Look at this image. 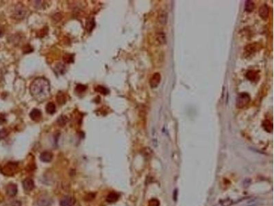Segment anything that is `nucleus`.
<instances>
[{
    "mask_svg": "<svg viewBox=\"0 0 274 206\" xmlns=\"http://www.w3.org/2000/svg\"><path fill=\"white\" fill-rule=\"evenodd\" d=\"M54 72L56 74L63 75V74H65V72H66L67 67H66V66H65V65L63 64V63H58L55 66L54 69Z\"/></svg>",
    "mask_w": 274,
    "mask_h": 206,
    "instance_id": "obj_14",
    "label": "nucleus"
},
{
    "mask_svg": "<svg viewBox=\"0 0 274 206\" xmlns=\"http://www.w3.org/2000/svg\"><path fill=\"white\" fill-rule=\"evenodd\" d=\"M30 117L32 120L38 122V121H39L42 117L41 111L38 109H32L30 113Z\"/></svg>",
    "mask_w": 274,
    "mask_h": 206,
    "instance_id": "obj_9",
    "label": "nucleus"
},
{
    "mask_svg": "<svg viewBox=\"0 0 274 206\" xmlns=\"http://www.w3.org/2000/svg\"><path fill=\"white\" fill-rule=\"evenodd\" d=\"M11 206H22V203L19 201H15L11 204Z\"/></svg>",
    "mask_w": 274,
    "mask_h": 206,
    "instance_id": "obj_32",
    "label": "nucleus"
},
{
    "mask_svg": "<svg viewBox=\"0 0 274 206\" xmlns=\"http://www.w3.org/2000/svg\"><path fill=\"white\" fill-rule=\"evenodd\" d=\"M52 200L48 197H41L38 199V206H51Z\"/></svg>",
    "mask_w": 274,
    "mask_h": 206,
    "instance_id": "obj_10",
    "label": "nucleus"
},
{
    "mask_svg": "<svg viewBox=\"0 0 274 206\" xmlns=\"http://www.w3.org/2000/svg\"><path fill=\"white\" fill-rule=\"evenodd\" d=\"M232 203V201L231 200H225V201H223V203H222L223 206H229V205Z\"/></svg>",
    "mask_w": 274,
    "mask_h": 206,
    "instance_id": "obj_30",
    "label": "nucleus"
},
{
    "mask_svg": "<svg viewBox=\"0 0 274 206\" xmlns=\"http://www.w3.org/2000/svg\"><path fill=\"white\" fill-rule=\"evenodd\" d=\"M74 54H65L63 55V60L65 63H67V64H69V63H73L74 62Z\"/></svg>",
    "mask_w": 274,
    "mask_h": 206,
    "instance_id": "obj_24",
    "label": "nucleus"
},
{
    "mask_svg": "<svg viewBox=\"0 0 274 206\" xmlns=\"http://www.w3.org/2000/svg\"><path fill=\"white\" fill-rule=\"evenodd\" d=\"M160 202L158 199H152L149 202V206H159Z\"/></svg>",
    "mask_w": 274,
    "mask_h": 206,
    "instance_id": "obj_29",
    "label": "nucleus"
},
{
    "mask_svg": "<svg viewBox=\"0 0 274 206\" xmlns=\"http://www.w3.org/2000/svg\"><path fill=\"white\" fill-rule=\"evenodd\" d=\"M161 76L160 74V73H155V74H153V76H152V78H150V86H151L152 88H155L157 87L158 85L160 84L161 82Z\"/></svg>",
    "mask_w": 274,
    "mask_h": 206,
    "instance_id": "obj_5",
    "label": "nucleus"
},
{
    "mask_svg": "<svg viewBox=\"0 0 274 206\" xmlns=\"http://www.w3.org/2000/svg\"><path fill=\"white\" fill-rule=\"evenodd\" d=\"M254 8H255V4H254V1H250V0H248V1H245V9L247 12H252L254 10Z\"/></svg>",
    "mask_w": 274,
    "mask_h": 206,
    "instance_id": "obj_25",
    "label": "nucleus"
},
{
    "mask_svg": "<svg viewBox=\"0 0 274 206\" xmlns=\"http://www.w3.org/2000/svg\"><path fill=\"white\" fill-rule=\"evenodd\" d=\"M262 126L265 128V130L267 132H272L273 131V124L271 121L269 120H265L262 122Z\"/></svg>",
    "mask_w": 274,
    "mask_h": 206,
    "instance_id": "obj_23",
    "label": "nucleus"
},
{
    "mask_svg": "<svg viewBox=\"0 0 274 206\" xmlns=\"http://www.w3.org/2000/svg\"><path fill=\"white\" fill-rule=\"evenodd\" d=\"M177 189H175L174 190V192H173V199H174V201H176V200H177Z\"/></svg>",
    "mask_w": 274,
    "mask_h": 206,
    "instance_id": "obj_33",
    "label": "nucleus"
},
{
    "mask_svg": "<svg viewBox=\"0 0 274 206\" xmlns=\"http://www.w3.org/2000/svg\"><path fill=\"white\" fill-rule=\"evenodd\" d=\"M17 167H18V164L17 163L10 161L3 166L1 172L3 175H7V176H12L16 172Z\"/></svg>",
    "mask_w": 274,
    "mask_h": 206,
    "instance_id": "obj_2",
    "label": "nucleus"
},
{
    "mask_svg": "<svg viewBox=\"0 0 274 206\" xmlns=\"http://www.w3.org/2000/svg\"><path fill=\"white\" fill-rule=\"evenodd\" d=\"M259 15L262 19H267L269 16V8L267 5H262L259 9Z\"/></svg>",
    "mask_w": 274,
    "mask_h": 206,
    "instance_id": "obj_7",
    "label": "nucleus"
},
{
    "mask_svg": "<svg viewBox=\"0 0 274 206\" xmlns=\"http://www.w3.org/2000/svg\"><path fill=\"white\" fill-rule=\"evenodd\" d=\"M23 186L25 190L26 191H31L34 188V181L30 178L26 179L23 182Z\"/></svg>",
    "mask_w": 274,
    "mask_h": 206,
    "instance_id": "obj_11",
    "label": "nucleus"
},
{
    "mask_svg": "<svg viewBox=\"0 0 274 206\" xmlns=\"http://www.w3.org/2000/svg\"><path fill=\"white\" fill-rule=\"evenodd\" d=\"M7 133H8L5 130H3V131H0V139L5 138V137L7 135Z\"/></svg>",
    "mask_w": 274,
    "mask_h": 206,
    "instance_id": "obj_31",
    "label": "nucleus"
},
{
    "mask_svg": "<svg viewBox=\"0 0 274 206\" xmlns=\"http://www.w3.org/2000/svg\"><path fill=\"white\" fill-rule=\"evenodd\" d=\"M87 89V86L84 85V84H77V86L76 87V91L77 93H83Z\"/></svg>",
    "mask_w": 274,
    "mask_h": 206,
    "instance_id": "obj_27",
    "label": "nucleus"
},
{
    "mask_svg": "<svg viewBox=\"0 0 274 206\" xmlns=\"http://www.w3.org/2000/svg\"><path fill=\"white\" fill-rule=\"evenodd\" d=\"M68 120H69L68 117H67L66 115H61V116L58 118L57 122H58V124L60 126L63 127V126H65V125L67 124Z\"/></svg>",
    "mask_w": 274,
    "mask_h": 206,
    "instance_id": "obj_26",
    "label": "nucleus"
},
{
    "mask_svg": "<svg viewBox=\"0 0 274 206\" xmlns=\"http://www.w3.org/2000/svg\"><path fill=\"white\" fill-rule=\"evenodd\" d=\"M45 110L46 112L47 113H49L50 115L54 114L56 113V105L54 103H51V102H49L47 104L45 107Z\"/></svg>",
    "mask_w": 274,
    "mask_h": 206,
    "instance_id": "obj_16",
    "label": "nucleus"
},
{
    "mask_svg": "<svg viewBox=\"0 0 274 206\" xmlns=\"http://www.w3.org/2000/svg\"><path fill=\"white\" fill-rule=\"evenodd\" d=\"M76 203V200L71 196H67L61 199V203L60 205L61 206H73Z\"/></svg>",
    "mask_w": 274,
    "mask_h": 206,
    "instance_id": "obj_6",
    "label": "nucleus"
},
{
    "mask_svg": "<svg viewBox=\"0 0 274 206\" xmlns=\"http://www.w3.org/2000/svg\"><path fill=\"white\" fill-rule=\"evenodd\" d=\"M30 94L36 101L39 103L47 99L50 96V83L43 77H38L34 79L30 87Z\"/></svg>",
    "mask_w": 274,
    "mask_h": 206,
    "instance_id": "obj_1",
    "label": "nucleus"
},
{
    "mask_svg": "<svg viewBox=\"0 0 274 206\" xmlns=\"http://www.w3.org/2000/svg\"><path fill=\"white\" fill-rule=\"evenodd\" d=\"M3 33H4V30H3V29L2 27L0 26V37L3 36Z\"/></svg>",
    "mask_w": 274,
    "mask_h": 206,
    "instance_id": "obj_34",
    "label": "nucleus"
},
{
    "mask_svg": "<svg viewBox=\"0 0 274 206\" xmlns=\"http://www.w3.org/2000/svg\"><path fill=\"white\" fill-rule=\"evenodd\" d=\"M95 27V22L93 17H90L88 18L86 22V26L85 28L86 29V31L88 32H92L93 28Z\"/></svg>",
    "mask_w": 274,
    "mask_h": 206,
    "instance_id": "obj_15",
    "label": "nucleus"
},
{
    "mask_svg": "<svg viewBox=\"0 0 274 206\" xmlns=\"http://www.w3.org/2000/svg\"><path fill=\"white\" fill-rule=\"evenodd\" d=\"M258 50V45L256 43L249 44L245 47V53L247 55H251L255 53Z\"/></svg>",
    "mask_w": 274,
    "mask_h": 206,
    "instance_id": "obj_13",
    "label": "nucleus"
},
{
    "mask_svg": "<svg viewBox=\"0 0 274 206\" xmlns=\"http://www.w3.org/2000/svg\"><path fill=\"white\" fill-rule=\"evenodd\" d=\"M56 101L58 105H63L66 103L67 98L65 94L62 91H59L56 96Z\"/></svg>",
    "mask_w": 274,
    "mask_h": 206,
    "instance_id": "obj_19",
    "label": "nucleus"
},
{
    "mask_svg": "<svg viewBox=\"0 0 274 206\" xmlns=\"http://www.w3.org/2000/svg\"><path fill=\"white\" fill-rule=\"evenodd\" d=\"M17 186L15 184H10L6 187V193L9 197H15L17 193Z\"/></svg>",
    "mask_w": 274,
    "mask_h": 206,
    "instance_id": "obj_8",
    "label": "nucleus"
},
{
    "mask_svg": "<svg viewBox=\"0 0 274 206\" xmlns=\"http://www.w3.org/2000/svg\"><path fill=\"white\" fill-rule=\"evenodd\" d=\"M258 76V73L253 70L248 71L246 74V78H248V80H250V81H255V80H257Z\"/></svg>",
    "mask_w": 274,
    "mask_h": 206,
    "instance_id": "obj_21",
    "label": "nucleus"
},
{
    "mask_svg": "<svg viewBox=\"0 0 274 206\" xmlns=\"http://www.w3.org/2000/svg\"><path fill=\"white\" fill-rule=\"evenodd\" d=\"M53 158V154L50 151H45L40 154V159L43 162H49Z\"/></svg>",
    "mask_w": 274,
    "mask_h": 206,
    "instance_id": "obj_12",
    "label": "nucleus"
},
{
    "mask_svg": "<svg viewBox=\"0 0 274 206\" xmlns=\"http://www.w3.org/2000/svg\"><path fill=\"white\" fill-rule=\"evenodd\" d=\"M167 13L165 12V11H163L161 12L160 14L159 15V17H158V21L163 26H165V25L167 24Z\"/></svg>",
    "mask_w": 274,
    "mask_h": 206,
    "instance_id": "obj_20",
    "label": "nucleus"
},
{
    "mask_svg": "<svg viewBox=\"0 0 274 206\" xmlns=\"http://www.w3.org/2000/svg\"><path fill=\"white\" fill-rule=\"evenodd\" d=\"M156 41L159 42V44H161V45L166 43V41H167V40H166L165 34L163 32H157L156 34Z\"/></svg>",
    "mask_w": 274,
    "mask_h": 206,
    "instance_id": "obj_18",
    "label": "nucleus"
},
{
    "mask_svg": "<svg viewBox=\"0 0 274 206\" xmlns=\"http://www.w3.org/2000/svg\"><path fill=\"white\" fill-rule=\"evenodd\" d=\"M119 198V195L116 192H111L106 197V201L110 203H115V202L118 201Z\"/></svg>",
    "mask_w": 274,
    "mask_h": 206,
    "instance_id": "obj_17",
    "label": "nucleus"
},
{
    "mask_svg": "<svg viewBox=\"0 0 274 206\" xmlns=\"http://www.w3.org/2000/svg\"><path fill=\"white\" fill-rule=\"evenodd\" d=\"M95 91L99 92V94H102V95H104V96L108 95V94L110 93L109 89H108L107 87H104L103 85H100V84L97 85V87H95Z\"/></svg>",
    "mask_w": 274,
    "mask_h": 206,
    "instance_id": "obj_22",
    "label": "nucleus"
},
{
    "mask_svg": "<svg viewBox=\"0 0 274 206\" xmlns=\"http://www.w3.org/2000/svg\"><path fill=\"white\" fill-rule=\"evenodd\" d=\"M250 96L248 93H241L239 95L236 100V107L241 109L243 108L250 103Z\"/></svg>",
    "mask_w": 274,
    "mask_h": 206,
    "instance_id": "obj_3",
    "label": "nucleus"
},
{
    "mask_svg": "<svg viewBox=\"0 0 274 206\" xmlns=\"http://www.w3.org/2000/svg\"><path fill=\"white\" fill-rule=\"evenodd\" d=\"M26 8L22 3H19L15 6L13 16L16 19H22L26 16Z\"/></svg>",
    "mask_w": 274,
    "mask_h": 206,
    "instance_id": "obj_4",
    "label": "nucleus"
},
{
    "mask_svg": "<svg viewBox=\"0 0 274 206\" xmlns=\"http://www.w3.org/2000/svg\"><path fill=\"white\" fill-rule=\"evenodd\" d=\"M33 50H34L33 48H32V47L30 45H29V44H28V45H26L24 47V48H23V52H24V54L30 53V52H33Z\"/></svg>",
    "mask_w": 274,
    "mask_h": 206,
    "instance_id": "obj_28",
    "label": "nucleus"
}]
</instances>
